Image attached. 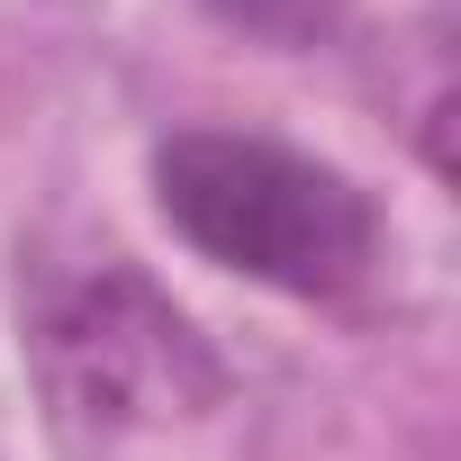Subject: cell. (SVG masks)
Wrapping results in <instances>:
<instances>
[{"label": "cell", "mask_w": 461, "mask_h": 461, "mask_svg": "<svg viewBox=\"0 0 461 461\" xmlns=\"http://www.w3.org/2000/svg\"><path fill=\"white\" fill-rule=\"evenodd\" d=\"M28 362L55 416L82 434H163L226 398L217 344L136 263H91L46 281L28 317Z\"/></svg>", "instance_id": "2"}, {"label": "cell", "mask_w": 461, "mask_h": 461, "mask_svg": "<svg viewBox=\"0 0 461 461\" xmlns=\"http://www.w3.org/2000/svg\"><path fill=\"white\" fill-rule=\"evenodd\" d=\"M208 10H217L226 28L263 37V46H290V55L335 37V0H208Z\"/></svg>", "instance_id": "3"}, {"label": "cell", "mask_w": 461, "mask_h": 461, "mask_svg": "<svg viewBox=\"0 0 461 461\" xmlns=\"http://www.w3.org/2000/svg\"><path fill=\"white\" fill-rule=\"evenodd\" d=\"M154 208L217 272L281 299H353L380 272V208L335 163L254 136V127H181L154 145Z\"/></svg>", "instance_id": "1"}]
</instances>
